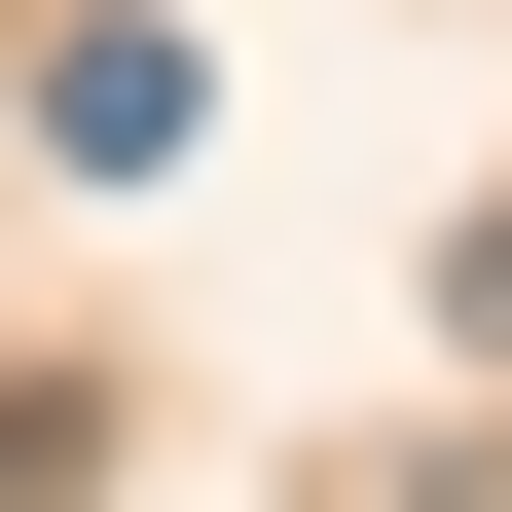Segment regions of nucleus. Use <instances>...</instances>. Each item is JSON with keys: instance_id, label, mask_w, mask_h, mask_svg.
<instances>
[{"instance_id": "1", "label": "nucleus", "mask_w": 512, "mask_h": 512, "mask_svg": "<svg viewBox=\"0 0 512 512\" xmlns=\"http://www.w3.org/2000/svg\"><path fill=\"white\" fill-rule=\"evenodd\" d=\"M439 330H476V366H512V220H476V293H439Z\"/></svg>"}]
</instances>
